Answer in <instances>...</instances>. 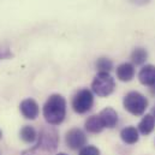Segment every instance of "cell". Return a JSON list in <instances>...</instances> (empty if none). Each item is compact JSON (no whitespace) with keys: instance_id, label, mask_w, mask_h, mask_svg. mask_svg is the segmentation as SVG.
I'll return each instance as SVG.
<instances>
[{"instance_id":"6da1fadb","label":"cell","mask_w":155,"mask_h":155,"mask_svg":"<svg viewBox=\"0 0 155 155\" xmlns=\"http://www.w3.org/2000/svg\"><path fill=\"white\" fill-rule=\"evenodd\" d=\"M59 146V135L55 129L45 126L41 129L38 142L34 147L25 149L21 155H51L53 154Z\"/></svg>"},{"instance_id":"ba28073f","label":"cell","mask_w":155,"mask_h":155,"mask_svg":"<svg viewBox=\"0 0 155 155\" xmlns=\"http://www.w3.org/2000/svg\"><path fill=\"white\" fill-rule=\"evenodd\" d=\"M138 79L143 85L153 87L155 85V66L154 65H146L141 69L138 74Z\"/></svg>"},{"instance_id":"7a4b0ae2","label":"cell","mask_w":155,"mask_h":155,"mask_svg":"<svg viewBox=\"0 0 155 155\" xmlns=\"http://www.w3.org/2000/svg\"><path fill=\"white\" fill-rule=\"evenodd\" d=\"M42 113L49 125H59L66 117V100L59 94L51 95L43 105Z\"/></svg>"},{"instance_id":"8fae6325","label":"cell","mask_w":155,"mask_h":155,"mask_svg":"<svg viewBox=\"0 0 155 155\" xmlns=\"http://www.w3.org/2000/svg\"><path fill=\"white\" fill-rule=\"evenodd\" d=\"M120 138L126 144H135L140 140L138 130L135 126H126L120 131Z\"/></svg>"},{"instance_id":"4fadbf2b","label":"cell","mask_w":155,"mask_h":155,"mask_svg":"<svg viewBox=\"0 0 155 155\" xmlns=\"http://www.w3.org/2000/svg\"><path fill=\"white\" fill-rule=\"evenodd\" d=\"M155 127V118L153 117V114H146V116L142 118V120L140 121L138 124V131L147 136L149 134L153 132Z\"/></svg>"},{"instance_id":"9a60e30c","label":"cell","mask_w":155,"mask_h":155,"mask_svg":"<svg viewBox=\"0 0 155 155\" xmlns=\"http://www.w3.org/2000/svg\"><path fill=\"white\" fill-rule=\"evenodd\" d=\"M147 58H148V53H147V51H146L144 48H142V47L135 48L134 52L131 53V60H132V63L136 64V65H142V64H144L146 60H147Z\"/></svg>"},{"instance_id":"44dd1931","label":"cell","mask_w":155,"mask_h":155,"mask_svg":"<svg viewBox=\"0 0 155 155\" xmlns=\"http://www.w3.org/2000/svg\"><path fill=\"white\" fill-rule=\"evenodd\" d=\"M57 155H68V154H65V153H59V154H57Z\"/></svg>"},{"instance_id":"7402d4cb","label":"cell","mask_w":155,"mask_h":155,"mask_svg":"<svg viewBox=\"0 0 155 155\" xmlns=\"http://www.w3.org/2000/svg\"><path fill=\"white\" fill-rule=\"evenodd\" d=\"M1 137H2V132L0 131V138H1Z\"/></svg>"},{"instance_id":"30bf717a","label":"cell","mask_w":155,"mask_h":155,"mask_svg":"<svg viewBox=\"0 0 155 155\" xmlns=\"http://www.w3.org/2000/svg\"><path fill=\"white\" fill-rule=\"evenodd\" d=\"M99 116L101 118V120H102L105 127L112 129V127H114L117 124H118V113H117L112 107H106V108H104V110L99 113Z\"/></svg>"},{"instance_id":"277c9868","label":"cell","mask_w":155,"mask_h":155,"mask_svg":"<svg viewBox=\"0 0 155 155\" xmlns=\"http://www.w3.org/2000/svg\"><path fill=\"white\" fill-rule=\"evenodd\" d=\"M116 82L110 72H99L91 82V90L97 96L105 97L114 91Z\"/></svg>"},{"instance_id":"9c48e42d","label":"cell","mask_w":155,"mask_h":155,"mask_svg":"<svg viewBox=\"0 0 155 155\" xmlns=\"http://www.w3.org/2000/svg\"><path fill=\"white\" fill-rule=\"evenodd\" d=\"M117 78L121 82H130L135 77V66L131 63H123L117 68Z\"/></svg>"},{"instance_id":"d6986e66","label":"cell","mask_w":155,"mask_h":155,"mask_svg":"<svg viewBox=\"0 0 155 155\" xmlns=\"http://www.w3.org/2000/svg\"><path fill=\"white\" fill-rule=\"evenodd\" d=\"M150 93H152L153 95H155V85H153V87H150Z\"/></svg>"},{"instance_id":"ac0fdd59","label":"cell","mask_w":155,"mask_h":155,"mask_svg":"<svg viewBox=\"0 0 155 155\" xmlns=\"http://www.w3.org/2000/svg\"><path fill=\"white\" fill-rule=\"evenodd\" d=\"M130 1L134 4H137V5H144V4H148L150 0H130Z\"/></svg>"},{"instance_id":"ffe728a7","label":"cell","mask_w":155,"mask_h":155,"mask_svg":"<svg viewBox=\"0 0 155 155\" xmlns=\"http://www.w3.org/2000/svg\"><path fill=\"white\" fill-rule=\"evenodd\" d=\"M153 117L155 118V107H154V110H153Z\"/></svg>"},{"instance_id":"5bb4252c","label":"cell","mask_w":155,"mask_h":155,"mask_svg":"<svg viewBox=\"0 0 155 155\" xmlns=\"http://www.w3.org/2000/svg\"><path fill=\"white\" fill-rule=\"evenodd\" d=\"M19 136H21V140H22L23 142L30 144V143H34V142L38 140V136H39V135H38L36 130H35L33 126L25 125V126H23V127L21 129Z\"/></svg>"},{"instance_id":"2e32d148","label":"cell","mask_w":155,"mask_h":155,"mask_svg":"<svg viewBox=\"0 0 155 155\" xmlns=\"http://www.w3.org/2000/svg\"><path fill=\"white\" fill-rule=\"evenodd\" d=\"M99 72H110L113 69V63L108 58H99L95 64Z\"/></svg>"},{"instance_id":"52a82bcc","label":"cell","mask_w":155,"mask_h":155,"mask_svg":"<svg viewBox=\"0 0 155 155\" xmlns=\"http://www.w3.org/2000/svg\"><path fill=\"white\" fill-rule=\"evenodd\" d=\"M19 110H21V113L23 114L24 118L27 119H30V120H34L39 117L40 113V108L38 102L34 100V99H25L21 102L19 105Z\"/></svg>"},{"instance_id":"5b68a950","label":"cell","mask_w":155,"mask_h":155,"mask_svg":"<svg viewBox=\"0 0 155 155\" xmlns=\"http://www.w3.org/2000/svg\"><path fill=\"white\" fill-rule=\"evenodd\" d=\"M94 105V95L89 89H81L72 99V108L78 114H84L91 110Z\"/></svg>"},{"instance_id":"7c38bea8","label":"cell","mask_w":155,"mask_h":155,"mask_svg":"<svg viewBox=\"0 0 155 155\" xmlns=\"http://www.w3.org/2000/svg\"><path fill=\"white\" fill-rule=\"evenodd\" d=\"M105 129L100 116H91L85 120V130L90 134H99Z\"/></svg>"},{"instance_id":"e0dca14e","label":"cell","mask_w":155,"mask_h":155,"mask_svg":"<svg viewBox=\"0 0 155 155\" xmlns=\"http://www.w3.org/2000/svg\"><path fill=\"white\" fill-rule=\"evenodd\" d=\"M78 155H100V150L94 146H85L79 150Z\"/></svg>"},{"instance_id":"3957f363","label":"cell","mask_w":155,"mask_h":155,"mask_svg":"<svg viewBox=\"0 0 155 155\" xmlns=\"http://www.w3.org/2000/svg\"><path fill=\"white\" fill-rule=\"evenodd\" d=\"M123 105L129 113L134 116H142L148 107V100L138 91H130L124 96Z\"/></svg>"},{"instance_id":"8992f818","label":"cell","mask_w":155,"mask_h":155,"mask_svg":"<svg viewBox=\"0 0 155 155\" xmlns=\"http://www.w3.org/2000/svg\"><path fill=\"white\" fill-rule=\"evenodd\" d=\"M65 142H66V146L70 149L78 150V149H82L83 147H85L87 136L83 132V130H81L78 127H74V129H71V130H69L66 132Z\"/></svg>"}]
</instances>
